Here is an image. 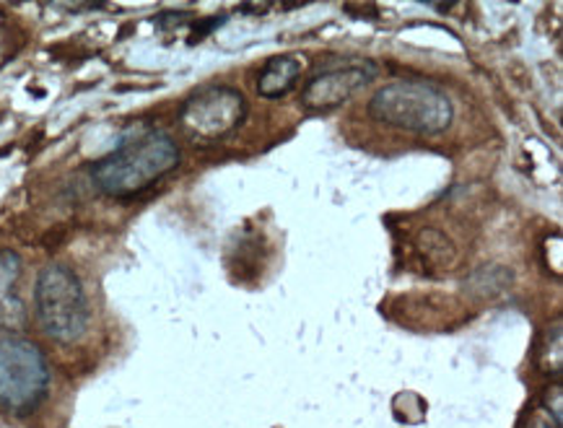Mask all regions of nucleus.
Segmentation results:
<instances>
[{
    "mask_svg": "<svg viewBox=\"0 0 563 428\" xmlns=\"http://www.w3.org/2000/svg\"><path fill=\"white\" fill-rule=\"evenodd\" d=\"M177 164L179 146L175 138L164 130H148L128 138L110 154L93 162L91 179L110 198H135L175 172Z\"/></svg>",
    "mask_w": 563,
    "mask_h": 428,
    "instance_id": "obj_1",
    "label": "nucleus"
},
{
    "mask_svg": "<svg viewBox=\"0 0 563 428\" xmlns=\"http://www.w3.org/2000/svg\"><path fill=\"white\" fill-rule=\"evenodd\" d=\"M369 114L382 125L416 135H437L452 125V99L429 81H393L374 94Z\"/></svg>",
    "mask_w": 563,
    "mask_h": 428,
    "instance_id": "obj_2",
    "label": "nucleus"
},
{
    "mask_svg": "<svg viewBox=\"0 0 563 428\" xmlns=\"http://www.w3.org/2000/svg\"><path fill=\"white\" fill-rule=\"evenodd\" d=\"M34 304L42 330L55 343H76L89 328V301L81 281L68 265L42 267L34 286Z\"/></svg>",
    "mask_w": 563,
    "mask_h": 428,
    "instance_id": "obj_3",
    "label": "nucleus"
},
{
    "mask_svg": "<svg viewBox=\"0 0 563 428\" xmlns=\"http://www.w3.org/2000/svg\"><path fill=\"white\" fill-rule=\"evenodd\" d=\"M49 366L37 343L19 336L0 338V405L13 416H29L45 400Z\"/></svg>",
    "mask_w": 563,
    "mask_h": 428,
    "instance_id": "obj_4",
    "label": "nucleus"
},
{
    "mask_svg": "<svg viewBox=\"0 0 563 428\" xmlns=\"http://www.w3.org/2000/svg\"><path fill=\"white\" fill-rule=\"evenodd\" d=\"M247 101L231 86H208L185 101L179 122L195 141H219L242 125Z\"/></svg>",
    "mask_w": 563,
    "mask_h": 428,
    "instance_id": "obj_5",
    "label": "nucleus"
},
{
    "mask_svg": "<svg viewBox=\"0 0 563 428\" xmlns=\"http://www.w3.org/2000/svg\"><path fill=\"white\" fill-rule=\"evenodd\" d=\"M374 76H377V68L372 63H351L343 68L322 70L312 81H307L305 91H301V107L309 112L335 110L358 89H364Z\"/></svg>",
    "mask_w": 563,
    "mask_h": 428,
    "instance_id": "obj_6",
    "label": "nucleus"
},
{
    "mask_svg": "<svg viewBox=\"0 0 563 428\" xmlns=\"http://www.w3.org/2000/svg\"><path fill=\"white\" fill-rule=\"evenodd\" d=\"M21 275H24V260L19 252L0 250V330H24L26 328V304L19 292Z\"/></svg>",
    "mask_w": 563,
    "mask_h": 428,
    "instance_id": "obj_7",
    "label": "nucleus"
},
{
    "mask_svg": "<svg viewBox=\"0 0 563 428\" xmlns=\"http://www.w3.org/2000/svg\"><path fill=\"white\" fill-rule=\"evenodd\" d=\"M301 70H305L301 57H294V55L271 57L257 76L260 97H265V99L286 97V94L296 86V81H299Z\"/></svg>",
    "mask_w": 563,
    "mask_h": 428,
    "instance_id": "obj_8",
    "label": "nucleus"
},
{
    "mask_svg": "<svg viewBox=\"0 0 563 428\" xmlns=\"http://www.w3.org/2000/svg\"><path fill=\"white\" fill-rule=\"evenodd\" d=\"M561 400H563V395L559 389L553 397V405L543 400L540 408H536L530 416H527L525 428H561Z\"/></svg>",
    "mask_w": 563,
    "mask_h": 428,
    "instance_id": "obj_9",
    "label": "nucleus"
}]
</instances>
